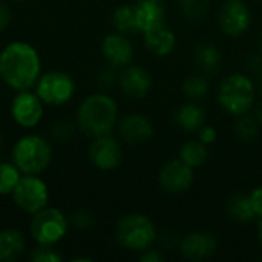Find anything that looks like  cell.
I'll list each match as a JSON object with an SVG mask.
<instances>
[{"mask_svg": "<svg viewBox=\"0 0 262 262\" xmlns=\"http://www.w3.org/2000/svg\"><path fill=\"white\" fill-rule=\"evenodd\" d=\"M157 227L143 213H129L115 224V241L129 252L141 253L157 243Z\"/></svg>", "mask_w": 262, "mask_h": 262, "instance_id": "cell-5", "label": "cell"}, {"mask_svg": "<svg viewBox=\"0 0 262 262\" xmlns=\"http://www.w3.org/2000/svg\"><path fill=\"white\" fill-rule=\"evenodd\" d=\"M216 21L223 34L236 38L247 32L252 12L244 0H224L216 12Z\"/></svg>", "mask_w": 262, "mask_h": 262, "instance_id": "cell-10", "label": "cell"}, {"mask_svg": "<svg viewBox=\"0 0 262 262\" xmlns=\"http://www.w3.org/2000/svg\"><path fill=\"white\" fill-rule=\"evenodd\" d=\"M226 210H227L229 216L232 220H235L236 223L246 224L256 218L252 201H250V195H246V193L230 195L226 201Z\"/></svg>", "mask_w": 262, "mask_h": 262, "instance_id": "cell-22", "label": "cell"}, {"mask_svg": "<svg viewBox=\"0 0 262 262\" xmlns=\"http://www.w3.org/2000/svg\"><path fill=\"white\" fill-rule=\"evenodd\" d=\"M2 144H3V138H2V134H0V150H2Z\"/></svg>", "mask_w": 262, "mask_h": 262, "instance_id": "cell-43", "label": "cell"}, {"mask_svg": "<svg viewBox=\"0 0 262 262\" xmlns=\"http://www.w3.org/2000/svg\"><path fill=\"white\" fill-rule=\"evenodd\" d=\"M154 84L152 74L140 64H127L118 72V86L129 98H144Z\"/></svg>", "mask_w": 262, "mask_h": 262, "instance_id": "cell-14", "label": "cell"}, {"mask_svg": "<svg viewBox=\"0 0 262 262\" xmlns=\"http://www.w3.org/2000/svg\"><path fill=\"white\" fill-rule=\"evenodd\" d=\"M250 201H252V206H253V210H255V215L256 218H262V187H256L252 190L250 193Z\"/></svg>", "mask_w": 262, "mask_h": 262, "instance_id": "cell-37", "label": "cell"}, {"mask_svg": "<svg viewBox=\"0 0 262 262\" xmlns=\"http://www.w3.org/2000/svg\"><path fill=\"white\" fill-rule=\"evenodd\" d=\"M255 117L258 118V121L261 123V126H262V104L258 107V109H256V115H255Z\"/></svg>", "mask_w": 262, "mask_h": 262, "instance_id": "cell-39", "label": "cell"}, {"mask_svg": "<svg viewBox=\"0 0 262 262\" xmlns=\"http://www.w3.org/2000/svg\"><path fill=\"white\" fill-rule=\"evenodd\" d=\"M29 259L32 262H61L63 256L58 252L57 246L37 244V247L29 252Z\"/></svg>", "mask_w": 262, "mask_h": 262, "instance_id": "cell-29", "label": "cell"}, {"mask_svg": "<svg viewBox=\"0 0 262 262\" xmlns=\"http://www.w3.org/2000/svg\"><path fill=\"white\" fill-rule=\"evenodd\" d=\"M11 161L23 175H41L52 161V146L40 134H25L14 143Z\"/></svg>", "mask_w": 262, "mask_h": 262, "instance_id": "cell-3", "label": "cell"}, {"mask_svg": "<svg viewBox=\"0 0 262 262\" xmlns=\"http://www.w3.org/2000/svg\"><path fill=\"white\" fill-rule=\"evenodd\" d=\"M181 14L190 21H201L206 18L210 0H178Z\"/></svg>", "mask_w": 262, "mask_h": 262, "instance_id": "cell-28", "label": "cell"}, {"mask_svg": "<svg viewBox=\"0 0 262 262\" xmlns=\"http://www.w3.org/2000/svg\"><path fill=\"white\" fill-rule=\"evenodd\" d=\"M134 45L129 40V35L121 32H111L101 40V55L107 64L123 69L132 63L134 58Z\"/></svg>", "mask_w": 262, "mask_h": 262, "instance_id": "cell-15", "label": "cell"}, {"mask_svg": "<svg viewBox=\"0 0 262 262\" xmlns=\"http://www.w3.org/2000/svg\"><path fill=\"white\" fill-rule=\"evenodd\" d=\"M135 2H163V0H135Z\"/></svg>", "mask_w": 262, "mask_h": 262, "instance_id": "cell-41", "label": "cell"}, {"mask_svg": "<svg viewBox=\"0 0 262 262\" xmlns=\"http://www.w3.org/2000/svg\"><path fill=\"white\" fill-rule=\"evenodd\" d=\"M256 92L252 78L243 72L229 74L218 86V104L230 115L239 117L250 112L255 104Z\"/></svg>", "mask_w": 262, "mask_h": 262, "instance_id": "cell-4", "label": "cell"}, {"mask_svg": "<svg viewBox=\"0 0 262 262\" xmlns=\"http://www.w3.org/2000/svg\"><path fill=\"white\" fill-rule=\"evenodd\" d=\"M118 103L106 91L84 97L75 111V124L89 138L107 135L118 123Z\"/></svg>", "mask_w": 262, "mask_h": 262, "instance_id": "cell-2", "label": "cell"}, {"mask_svg": "<svg viewBox=\"0 0 262 262\" xmlns=\"http://www.w3.org/2000/svg\"><path fill=\"white\" fill-rule=\"evenodd\" d=\"M195 180V169L189 167L180 158L167 161L158 172L160 187L172 195H180L187 192Z\"/></svg>", "mask_w": 262, "mask_h": 262, "instance_id": "cell-12", "label": "cell"}, {"mask_svg": "<svg viewBox=\"0 0 262 262\" xmlns=\"http://www.w3.org/2000/svg\"><path fill=\"white\" fill-rule=\"evenodd\" d=\"M78 130L75 121H69V120H58L52 124V129H51V135L55 141H60V143H66L69 141L74 134Z\"/></svg>", "mask_w": 262, "mask_h": 262, "instance_id": "cell-31", "label": "cell"}, {"mask_svg": "<svg viewBox=\"0 0 262 262\" xmlns=\"http://www.w3.org/2000/svg\"><path fill=\"white\" fill-rule=\"evenodd\" d=\"M112 26L117 32L132 35L138 32L137 26V15H135V3H123L115 8L112 12Z\"/></svg>", "mask_w": 262, "mask_h": 262, "instance_id": "cell-23", "label": "cell"}, {"mask_svg": "<svg viewBox=\"0 0 262 262\" xmlns=\"http://www.w3.org/2000/svg\"><path fill=\"white\" fill-rule=\"evenodd\" d=\"M88 158L95 169L101 172H111L120 167L123 161V149L120 141L111 134L101 135L92 138L88 147Z\"/></svg>", "mask_w": 262, "mask_h": 262, "instance_id": "cell-11", "label": "cell"}, {"mask_svg": "<svg viewBox=\"0 0 262 262\" xmlns=\"http://www.w3.org/2000/svg\"><path fill=\"white\" fill-rule=\"evenodd\" d=\"M146 49L157 57H167L177 46V35L170 26L161 23L146 32H143Z\"/></svg>", "mask_w": 262, "mask_h": 262, "instance_id": "cell-17", "label": "cell"}, {"mask_svg": "<svg viewBox=\"0 0 262 262\" xmlns=\"http://www.w3.org/2000/svg\"><path fill=\"white\" fill-rule=\"evenodd\" d=\"M71 227L77 230H91L95 226V215L89 209H77L69 216Z\"/></svg>", "mask_w": 262, "mask_h": 262, "instance_id": "cell-30", "label": "cell"}, {"mask_svg": "<svg viewBox=\"0 0 262 262\" xmlns=\"http://www.w3.org/2000/svg\"><path fill=\"white\" fill-rule=\"evenodd\" d=\"M157 241L160 243L161 249L170 250V249L180 246V241H181V239H178V236H177L173 232H164V233H161V235L157 236Z\"/></svg>", "mask_w": 262, "mask_h": 262, "instance_id": "cell-35", "label": "cell"}, {"mask_svg": "<svg viewBox=\"0 0 262 262\" xmlns=\"http://www.w3.org/2000/svg\"><path fill=\"white\" fill-rule=\"evenodd\" d=\"M21 172L12 161L0 163V196H11L21 178Z\"/></svg>", "mask_w": 262, "mask_h": 262, "instance_id": "cell-27", "label": "cell"}, {"mask_svg": "<svg viewBox=\"0 0 262 262\" xmlns=\"http://www.w3.org/2000/svg\"><path fill=\"white\" fill-rule=\"evenodd\" d=\"M175 123L183 132L195 134L206 124V111L196 101L184 103L175 112Z\"/></svg>", "mask_w": 262, "mask_h": 262, "instance_id": "cell-19", "label": "cell"}, {"mask_svg": "<svg viewBox=\"0 0 262 262\" xmlns=\"http://www.w3.org/2000/svg\"><path fill=\"white\" fill-rule=\"evenodd\" d=\"M26 238L18 229H0V262H14L23 256Z\"/></svg>", "mask_w": 262, "mask_h": 262, "instance_id": "cell-18", "label": "cell"}, {"mask_svg": "<svg viewBox=\"0 0 262 262\" xmlns=\"http://www.w3.org/2000/svg\"><path fill=\"white\" fill-rule=\"evenodd\" d=\"M210 91V81L203 74L189 75L183 81V95L189 101H200L207 97Z\"/></svg>", "mask_w": 262, "mask_h": 262, "instance_id": "cell-25", "label": "cell"}, {"mask_svg": "<svg viewBox=\"0 0 262 262\" xmlns=\"http://www.w3.org/2000/svg\"><path fill=\"white\" fill-rule=\"evenodd\" d=\"M8 2H12V3H21V2H26V0H8Z\"/></svg>", "mask_w": 262, "mask_h": 262, "instance_id": "cell-42", "label": "cell"}, {"mask_svg": "<svg viewBox=\"0 0 262 262\" xmlns=\"http://www.w3.org/2000/svg\"><path fill=\"white\" fill-rule=\"evenodd\" d=\"M259 2H262V0H259Z\"/></svg>", "mask_w": 262, "mask_h": 262, "instance_id": "cell-45", "label": "cell"}, {"mask_svg": "<svg viewBox=\"0 0 262 262\" xmlns=\"http://www.w3.org/2000/svg\"><path fill=\"white\" fill-rule=\"evenodd\" d=\"M196 134H198V140H200L201 143L207 144V146L213 144V143L216 141V138H218V132H216V129H215L213 126H209V124L201 126V127H200V130H198Z\"/></svg>", "mask_w": 262, "mask_h": 262, "instance_id": "cell-33", "label": "cell"}, {"mask_svg": "<svg viewBox=\"0 0 262 262\" xmlns=\"http://www.w3.org/2000/svg\"><path fill=\"white\" fill-rule=\"evenodd\" d=\"M261 84H262V72H261Z\"/></svg>", "mask_w": 262, "mask_h": 262, "instance_id": "cell-44", "label": "cell"}, {"mask_svg": "<svg viewBox=\"0 0 262 262\" xmlns=\"http://www.w3.org/2000/svg\"><path fill=\"white\" fill-rule=\"evenodd\" d=\"M235 135L244 141V143H250V141H255L259 135V130H261V123L258 121L256 117L250 115L249 112L247 114H243L239 117H236V121H235Z\"/></svg>", "mask_w": 262, "mask_h": 262, "instance_id": "cell-26", "label": "cell"}, {"mask_svg": "<svg viewBox=\"0 0 262 262\" xmlns=\"http://www.w3.org/2000/svg\"><path fill=\"white\" fill-rule=\"evenodd\" d=\"M117 71H118L117 68H114V66L107 64V63H106V66L103 69H100V72L97 75V83H98L100 89L109 91L115 84H118V72Z\"/></svg>", "mask_w": 262, "mask_h": 262, "instance_id": "cell-32", "label": "cell"}, {"mask_svg": "<svg viewBox=\"0 0 262 262\" xmlns=\"http://www.w3.org/2000/svg\"><path fill=\"white\" fill-rule=\"evenodd\" d=\"M141 262H163L164 261V255L160 249H154V247H149L146 249L144 252L140 253V258Z\"/></svg>", "mask_w": 262, "mask_h": 262, "instance_id": "cell-36", "label": "cell"}, {"mask_svg": "<svg viewBox=\"0 0 262 262\" xmlns=\"http://www.w3.org/2000/svg\"><path fill=\"white\" fill-rule=\"evenodd\" d=\"M41 75V58L35 46L14 40L0 49V80L12 91L34 89Z\"/></svg>", "mask_w": 262, "mask_h": 262, "instance_id": "cell-1", "label": "cell"}, {"mask_svg": "<svg viewBox=\"0 0 262 262\" xmlns=\"http://www.w3.org/2000/svg\"><path fill=\"white\" fill-rule=\"evenodd\" d=\"M91 258H83V256H78V258H71V262H91Z\"/></svg>", "mask_w": 262, "mask_h": 262, "instance_id": "cell-38", "label": "cell"}, {"mask_svg": "<svg viewBox=\"0 0 262 262\" xmlns=\"http://www.w3.org/2000/svg\"><path fill=\"white\" fill-rule=\"evenodd\" d=\"M12 20V9L8 0H0V32L8 29Z\"/></svg>", "mask_w": 262, "mask_h": 262, "instance_id": "cell-34", "label": "cell"}, {"mask_svg": "<svg viewBox=\"0 0 262 262\" xmlns=\"http://www.w3.org/2000/svg\"><path fill=\"white\" fill-rule=\"evenodd\" d=\"M193 63L203 74L216 72L223 63V54L218 46L203 41L193 51Z\"/></svg>", "mask_w": 262, "mask_h": 262, "instance_id": "cell-21", "label": "cell"}, {"mask_svg": "<svg viewBox=\"0 0 262 262\" xmlns=\"http://www.w3.org/2000/svg\"><path fill=\"white\" fill-rule=\"evenodd\" d=\"M45 103L40 100V97L35 94L34 89L28 91H18L15 92L11 106H9V115L12 121L26 130H31L40 124L45 115Z\"/></svg>", "mask_w": 262, "mask_h": 262, "instance_id": "cell-9", "label": "cell"}, {"mask_svg": "<svg viewBox=\"0 0 262 262\" xmlns=\"http://www.w3.org/2000/svg\"><path fill=\"white\" fill-rule=\"evenodd\" d=\"M75 80L64 71H48L41 72L37 80L34 91L48 107L66 106L75 95Z\"/></svg>", "mask_w": 262, "mask_h": 262, "instance_id": "cell-7", "label": "cell"}, {"mask_svg": "<svg viewBox=\"0 0 262 262\" xmlns=\"http://www.w3.org/2000/svg\"><path fill=\"white\" fill-rule=\"evenodd\" d=\"M49 186L40 175H21L11 198L25 213L34 215L49 206Z\"/></svg>", "mask_w": 262, "mask_h": 262, "instance_id": "cell-8", "label": "cell"}, {"mask_svg": "<svg viewBox=\"0 0 262 262\" xmlns=\"http://www.w3.org/2000/svg\"><path fill=\"white\" fill-rule=\"evenodd\" d=\"M138 32H146L164 23V8L161 2H135Z\"/></svg>", "mask_w": 262, "mask_h": 262, "instance_id": "cell-20", "label": "cell"}, {"mask_svg": "<svg viewBox=\"0 0 262 262\" xmlns=\"http://www.w3.org/2000/svg\"><path fill=\"white\" fill-rule=\"evenodd\" d=\"M183 163H186L192 169H198L204 166L209 158V147L207 144L201 143L200 140H189L180 149V157Z\"/></svg>", "mask_w": 262, "mask_h": 262, "instance_id": "cell-24", "label": "cell"}, {"mask_svg": "<svg viewBox=\"0 0 262 262\" xmlns=\"http://www.w3.org/2000/svg\"><path fill=\"white\" fill-rule=\"evenodd\" d=\"M258 238H259V243H261L262 246V218L261 221H259V227H258Z\"/></svg>", "mask_w": 262, "mask_h": 262, "instance_id": "cell-40", "label": "cell"}, {"mask_svg": "<svg viewBox=\"0 0 262 262\" xmlns=\"http://www.w3.org/2000/svg\"><path fill=\"white\" fill-rule=\"evenodd\" d=\"M69 227V216H66L63 210L46 206L45 209L31 215L29 235L35 244L57 246L64 239Z\"/></svg>", "mask_w": 262, "mask_h": 262, "instance_id": "cell-6", "label": "cell"}, {"mask_svg": "<svg viewBox=\"0 0 262 262\" xmlns=\"http://www.w3.org/2000/svg\"><path fill=\"white\" fill-rule=\"evenodd\" d=\"M118 137L130 146H140L150 141L155 135V127L152 121L138 112L126 114L124 117L118 118L117 123Z\"/></svg>", "mask_w": 262, "mask_h": 262, "instance_id": "cell-13", "label": "cell"}, {"mask_svg": "<svg viewBox=\"0 0 262 262\" xmlns=\"http://www.w3.org/2000/svg\"><path fill=\"white\" fill-rule=\"evenodd\" d=\"M180 253L184 259L192 262H201L210 259L218 249L216 238L207 232H192L187 233L180 241Z\"/></svg>", "mask_w": 262, "mask_h": 262, "instance_id": "cell-16", "label": "cell"}]
</instances>
